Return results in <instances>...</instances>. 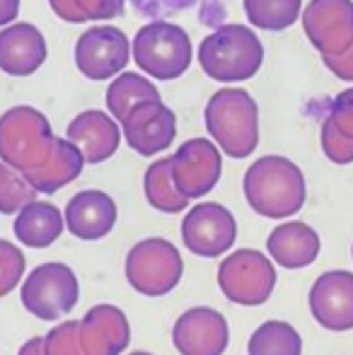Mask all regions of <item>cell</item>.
I'll return each instance as SVG.
<instances>
[{
  "mask_svg": "<svg viewBox=\"0 0 353 355\" xmlns=\"http://www.w3.org/2000/svg\"><path fill=\"white\" fill-rule=\"evenodd\" d=\"M245 198L261 218L283 220L300 213L307 198V184L300 167L281 155L255 159L245 174Z\"/></svg>",
  "mask_w": 353,
  "mask_h": 355,
  "instance_id": "cell-1",
  "label": "cell"
},
{
  "mask_svg": "<svg viewBox=\"0 0 353 355\" xmlns=\"http://www.w3.org/2000/svg\"><path fill=\"white\" fill-rule=\"evenodd\" d=\"M206 128L218 148L235 159H245L259 145V107L242 87H223L208 99Z\"/></svg>",
  "mask_w": 353,
  "mask_h": 355,
  "instance_id": "cell-2",
  "label": "cell"
},
{
  "mask_svg": "<svg viewBox=\"0 0 353 355\" xmlns=\"http://www.w3.org/2000/svg\"><path fill=\"white\" fill-rule=\"evenodd\" d=\"M264 63V46L255 29L223 24L198 44V66L216 83H245Z\"/></svg>",
  "mask_w": 353,
  "mask_h": 355,
  "instance_id": "cell-3",
  "label": "cell"
},
{
  "mask_svg": "<svg viewBox=\"0 0 353 355\" xmlns=\"http://www.w3.org/2000/svg\"><path fill=\"white\" fill-rule=\"evenodd\" d=\"M51 123L34 107H12L0 116V162L22 174L44 167L53 153Z\"/></svg>",
  "mask_w": 353,
  "mask_h": 355,
  "instance_id": "cell-4",
  "label": "cell"
},
{
  "mask_svg": "<svg viewBox=\"0 0 353 355\" xmlns=\"http://www.w3.org/2000/svg\"><path fill=\"white\" fill-rule=\"evenodd\" d=\"M131 49L138 68L160 83L184 75L193 58V46L187 29L162 19L143 24L133 37Z\"/></svg>",
  "mask_w": 353,
  "mask_h": 355,
  "instance_id": "cell-5",
  "label": "cell"
},
{
  "mask_svg": "<svg viewBox=\"0 0 353 355\" xmlns=\"http://www.w3.org/2000/svg\"><path fill=\"white\" fill-rule=\"evenodd\" d=\"M126 281L136 293L146 297H162L172 293L182 281V254L170 239L148 237L133 244L126 254Z\"/></svg>",
  "mask_w": 353,
  "mask_h": 355,
  "instance_id": "cell-6",
  "label": "cell"
},
{
  "mask_svg": "<svg viewBox=\"0 0 353 355\" xmlns=\"http://www.w3.org/2000/svg\"><path fill=\"white\" fill-rule=\"evenodd\" d=\"M80 297V283L71 266L49 261L37 266L22 283L19 300L24 309L44 322H56L73 312Z\"/></svg>",
  "mask_w": 353,
  "mask_h": 355,
  "instance_id": "cell-7",
  "label": "cell"
},
{
  "mask_svg": "<svg viewBox=\"0 0 353 355\" xmlns=\"http://www.w3.org/2000/svg\"><path fill=\"white\" fill-rule=\"evenodd\" d=\"M218 285L230 302L242 307H259L273 295L276 268L257 249H237L218 266Z\"/></svg>",
  "mask_w": 353,
  "mask_h": 355,
  "instance_id": "cell-8",
  "label": "cell"
},
{
  "mask_svg": "<svg viewBox=\"0 0 353 355\" xmlns=\"http://www.w3.org/2000/svg\"><path fill=\"white\" fill-rule=\"evenodd\" d=\"M131 58V42L119 27L97 24L76 42V66L87 80L104 83L117 78Z\"/></svg>",
  "mask_w": 353,
  "mask_h": 355,
  "instance_id": "cell-9",
  "label": "cell"
},
{
  "mask_svg": "<svg viewBox=\"0 0 353 355\" xmlns=\"http://www.w3.org/2000/svg\"><path fill=\"white\" fill-rule=\"evenodd\" d=\"M223 157L213 141L191 138L177 148L170 157V174L175 189L184 198H203L221 182Z\"/></svg>",
  "mask_w": 353,
  "mask_h": 355,
  "instance_id": "cell-10",
  "label": "cell"
},
{
  "mask_svg": "<svg viewBox=\"0 0 353 355\" xmlns=\"http://www.w3.org/2000/svg\"><path fill=\"white\" fill-rule=\"evenodd\" d=\"M182 239L196 257H223L237 239V220L221 203H196L182 220Z\"/></svg>",
  "mask_w": 353,
  "mask_h": 355,
  "instance_id": "cell-11",
  "label": "cell"
},
{
  "mask_svg": "<svg viewBox=\"0 0 353 355\" xmlns=\"http://www.w3.org/2000/svg\"><path fill=\"white\" fill-rule=\"evenodd\" d=\"M302 29L322 56H344L353 46V0H312Z\"/></svg>",
  "mask_w": 353,
  "mask_h": 355,
  "instance_id": "cell-12",
  "label": "cell"
},
{
  "mask_svg": "<svg viewBox=\"0 0 353 355\" xmlns=\"http://www.w3.org/2000/svg\"><path fill=\"white\" fill-rule=\"evenodd\" d=\"M121 133L128 148L143 157H153L175 141L177 116L162 99H148L126 114L121 121Z\"/></svg>",
  "mask_w": 353,
  "mask_h": 355,
  "instance_id": "cell-13",
  "label": "cell"
},
{
  "mask_svg": "<svg viewBox=\"0 0 353 355\" xmlns=\"http://www.w3.org/2000/svg\"><path fill=\"white\" fill-rule=\"evenodd\" d=\"M172 343L179 355H223L230 343V327L211 307H191L172 327Z\"/></svg>",
  "mask_w": 353,
  "mask_h": 355,
  "instance_id": "cell-14",
  "label": "cell"
},
{
  "mask_svg": "<svg viewBox=\"0 0 353 355\" xmlns=\"http://www.w3.org/2000/svg\"><path fill=\"white\" fill-rule=\"evenodd\" d=\"M310 312L327 331H351L353 329V273L327 271L312 283Z\"/></svg>",
  "mask_w": 353,
  "mask_h": 355,
  "instance_id": "cell-15",
  "label": "cell"
},
{
  "mask_svg": "<svg viewBox=\"0 0 353 355\" xmlns=\"http://www.w3.org/2000/svg\"><path fill=\"white\" fill-rule=\"evenodd\" d=\"M78 324L87 355H121L131 343V324L117 304H94Z\"/></svg>",
  "mask_w": 353,
  "mask_h": 355,
  "instance_id": "cell-16",
  "label": "cell"
},
{
  "mask_svg": "<svg viewBox=\"0 0 353 355\" xmlns=\"http://www.w3.org/2000/svg\"><path fill=\"white\" fill-rule=\"evenodd\" d=\"M49 56L46 39L34 24L12 22L0 29V71L12 78H27L44 66Z\"/></svg>",
  "mask_w": 353,
  "mask_h": 355,
  "instance_id": "cell-17",
  "label": "cell"
},
{
  "mask_svg": "<svg viewBox=\"0 0 353 355\" xmlns=\"http://www.w3.org/2000/svg\"><path fill=\"white\" fill-rule=\"evenodd\" d=\"M63 218H66V227L71 230L73 237L94 242L112 232L119 213L117 203L109 193L99 191V189H87L68 201Z\"/></svg>",
  "mask_w": 353,
  "mask_h": 355,
  "instance_id": "cell-18",
  "label": "cell"
},
{
  "mask_svg": "<svg viewBox=\"0 0 353 355\" xmlns=\"http://www.w3.org/2000/svg\"><path fill=\"white\" fill-rule=\"evenodd\" d=\"M66 138L80 148L87 164H99L107 162L117 153L123 136L119 131V121L112 114L99 112V109H87L68 123Z\"/></svg>",
  "mask_w": 353,
  "mask_h": 355,
  "instance_id": "cell-19",
  "label": "cell"
},
{
  "mask_svg": "<svg viewBox=\"0 0 353 355\" xmlns=\"http://www.w3.org/2000/svg\"><path fill=\"white\" fill-rule=\"evenodd\" d=\"M266 249L273 261L283 268H305L320 257V234L302 220H291L278 227L266 239Z\"/></svg>",
  "mask_w": 353,
  "mask_h": 355,
  "instance_id": "cell-20",
  "label": "cell"
},
{
  "mask_svg": "<svg viewBox=\"0 0 353 355\" xmlns=\"http://www.w3.org/2000/svg\"><path fill=\"white\" fill-rule=\"evenodd\" d=\"M85 155L80 153L76 143H71L68 138H56L53 153L46 159V164L24 174V177L37 189V193H56L58 189L76 182L85 169Z\"/></svg>",
  "mask_w": 353,
  "mask_h": 355,
  "instance_id": "cell-21",
  "label": "cell"
},
{
  "mask_svg": "<svg viewBox=\"0 0 353 355\" xmlns=\"http://www.w3.org/2000/svg\"><path fill=\"white\" fill-rule=\"evenodd\" d=\"M66 230V218L53 203L32 201L15 218V237L32 249H46Z\"/></svg>",
  "mask_w": 353,
  "mask_h": 355,
  "instance_id": "cell-22",
  "label": "cell"
},
{
  "mask_svg": "<svg viewBox=\"0 0 353 355\" xmlns=\"http://www.w3.org/2000/svg\"><path fill=\"white\" fill-rule=\"evenodd\" d=\"M148 99H160V92L150 80L138 73H119L107 87V109L119 123L133 107Z\"/></svg>",
  "mask_w": 353,
  "mask_h": 355,
  "instance_id": "cell-23",
  "label": "cell"
},
{
  "mask_svg": "<svg viewBox=\"0 0 353 355\" xmlns=\"http://www.w3.org/2000/svg\"><path fill=\"white\" fill-rule=\"evenodd\" d=\"M143 191L146 198L155 211L177 215L189 206V198H184L182 193L175 189L170 174V157L155 159L150 167L146 169V177H143Z\"/></svg>",
  "mask_w": 353,
  "mask_h": 355,
  "instance_id": "cell-24",
  "label": "cell"
},
{
  "mask_svg": "<svg viewBox=\"0 0 353 355\" xmlns=\"http://www.w3.org/2000/svg\"><path fill=\"white\" fill-rule=\"evenodd\" d=\"M250 355H302V338L295 327L281 319L264 322L247 343Z\"/></svg>",
  "mask_w": 353,
  "mask_h": 355,
  "instance_id": "cell-25",
  "label": "cell"
},
{
  "mask_svg": "<svg viewBox=\"0 0 353 355\" xmlns=\"http://www.w3.org/2000/svg\"><path fill=\"white\" fill-rule=\"evenodd\" d=\"M250 24L266 32H283L300 17L302 0H242Z\"/></svg>",
  "mask_w": 353,
  "mask_h": 355,
  "instance_id": "cell-26",
  "label": "cell"
},
{
  "mask_svg": "<svg viewBox=\"0 0 353 355\" xmlns=\"http://www.w3.org/2000/svg\"><path fill=\"white\" fill-rule=\"evenodd\" d=\"M32 201H37V189L27 182L22 172L0 162V213L17 215Z\"/></svg>",
  "mask_w": 353,
  "mask_h": 355,
  "instance_id": "cell-27",
  "label": "cell"
},
{
  "mask_svg": "<svg viewBox=\"0 0 353 355\" xmlns=\"http://www.w3.org/2000/svg\"><path fill=\"white\" fill-rule=\"evenodd\" d=\"M80 324L76 319L61 322L44 336V355H87L78 336Z\"/></svg>",
  "mask_w": 353,
  "mask_h": 355,
  "instance_id": "cell-28",
  "label": "cell"
},
{
  "mask_svg": "<svg viewBox=\"0 0 353 355\" xmlns=\"http://www.w3.org/2000/svg\"><path fill=\"white\" fill-rule=\"evenodd\" d=\"M24 254L8 239H0V297L12 293L24 276Z\"/></svg>",
  "mask_w": 353,
  "mask_h": 355,
  "instance_id": "cell-29",
  "label": "cell"
},
{
  "mask_svg": "<svg viewBox=\"0 0 353 355\" xmlns=\"http://www.w3.org/2000/svg\"><path fill=\"white\" fill-rule=\"evenodd\" d=\"M322 153L334 164H351L353 162V138L339 133L329 121H322Z\"/></svg>",
  "mask_w": 353,
  "mask_h": 355,
  "instance_id": "cell-30",
  "label": "cell"
},
{
  "mask_svg": "<svg viewBox=\"0 0 353 355\" xmlns=\"http://www.w3.org/2000/svg\"><path fill=\"white\" fill-rule=\"evenodd\" d=\"M73 3H76L78 15L83 17V24H85L121 17L126 0H73Z\"/></svg>",
  "mask_w": 353,
  "mask_h": 355,
  "instance_id": "cell-31",
  "label": "cell"
},
{
  "mask_svg": "<svg viewBox=\"0 0 353 355\" xmlns=\"http://www.w3.org/2000/svg\"><path fill=\"white\" fill-rule=\"evenodd\" d=\"M327 121L339 133H344L346 138H353V87L336 94L334 102L329 104V116H327Z\"/></svg>",
  "mask_w": 353,
  "mask_h": 355,
  "instance_id": "cell-32",
  "label": "cell"
},
{
  "mask_svg": "<svg viewBox=\"0 0 353 355\" xmlns=\"http://www.w3.org/2000/svg\"><path fill=\"white\" fill-rule=\"evenodd\" d=\"M322 61H325V66L329 68L339 80L353 83V46L344 53V56H322Z\"/></svg>",
  "mask_w": 353,
  "mask_h": 355,
  "instance_id": "cell-33",
  "label": "cell"
},
{
  "mask_svg": "<svg viewBox=\"0 0 353 355\" xmlns=\"http://www.w3.org/2000/svg\"><path fill=\"white\" fill-rule=\"evenodd\" d=\"M49 5H51L53 15H56V17H61L63 22L83 24V17L78 15L76 3H73V0H49Z\"/></svg>",
  "mask_w": 353,
  "mask_h": 355,
  "instance_id": "cell-34",
  "label": "cell"
},
{
  "mask_svg": "<svg viewBox=\"0 0 353 355\" xmlns=\"http://www.w3.org/2000/svg\"><path fill=\"white\" fill-rule=\"evenodd\" d=\"M19 0H0V27H8L17 19Z\"/></svg>",
  "mask_w": 353,
  "mask_h": 355,
  "instance_id": "cell-35",
  "label": "cell"
},
{
  "mask_svg": "<svg viewBox=\"0 0 353 355\" xmlns=\"http://www.w3.org/2000/svg\"><path fill=\"white\" fill-rule=\"evenodd\" d=\"M17 355H44V336H37V338H29L22 348H19Z\"/></svg>",
  "mask_w": 353,
  "mask_h": 355,
  "instance_id": "cell-36",
  "label": "cell"
},
{
  "mask_svg": "<svg viewBox=\"0 0 353 355\" xmlns=\"http://www.w3.org/2000/svg\"><path fill=\"white\" fill-rule=\"evenodd\" d=\"M128 355H153V353H146V351H136V353H128Z\"/></svg>",
  "mask_w": 353,
  "mask_h": 355,
  "instance_id": "cell-37",
  "label": "cell"
}]
</instances>
